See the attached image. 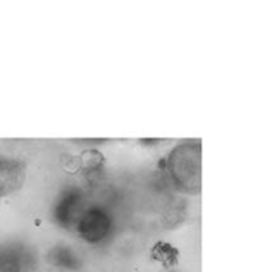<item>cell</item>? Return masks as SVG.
Masks as SVG:
<instances>
[{"mask_svg": "<svg viewBox=\"0 0 253 272\" xmlns=\"http://www.w3.org/2000/svg\"><path fill=\"white\" fill-rule=\"evenodd\" d=\"M169 179L184 192L200 189V141H188L170 151L166 160Z\"/></svg>", "mask_w": 253, "mask_h": 272, "instance_id": "obj_1", "label": "cell"}, {"mask_svg": "<svg viewBox=\"0 0 253 272\" xmlns=\"http://www.w3.org/2000/svg\"><path fill=\"white\" fill-rule=\"evenodd\" d=\"M24 164L20 160L0 156V195H6L21 186Z\"/></svg>", "mask_w": 253, "mask_h": 272, "instance_id": "obj_2", "label": "cell"}]
</instances>
